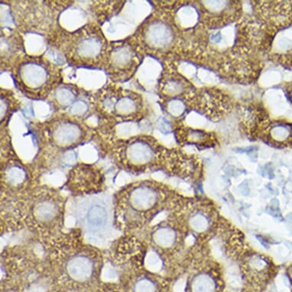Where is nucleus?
I'll list each match as a JSON object with an SVG mask.
<instances>
[{
  "mask_svg": "<svg viewBox=\"0 0 292 292\" xmlns=\"http://www.w3.org/2000/svg\"><path fill=\"white\" fill-rule=\"evenodd\" d=\"M78 217L83 228L91 234H103L109 231L112 225L110 203L102 197L84 200L79 207Z\"/></svg>",
  "mask_w": 292,
  "mask_h": 292,
  "instance_id": "1",
  "label": "nucleus"
},
{
  "mask_svg": "<svg viewBox=\"0 0 292 292\" xmlns=\"http://www.w3.org/2000/svg\"><path fill=\"white\" fill-rule=\"evenodd\" d=\"M53 74L47 63L39 59L24 61L16 70V80L22 90L38 95L52 83Z\"/></svg>",
  "mask_w": 292,
  "mask_h": 292,
  "instance_id": "2",
  "label": "nucleus"
},
{
  "mask_svg": "<svg viewBox=\"0 0 292 292\" xmlns=\"http://www.w3.org/2000/svg\"><path fill=\"white\" fill-rule=\"evenodd\" d=\"M144 38L150 49L164 51L173 44L175 33L169 24L161 20H155L145 27Z\"/></svg>",
  "mask_w": 292,
  "mask_h": 292,
  "instance_id": "3",
  "label": "nucleus"
},
{
  "mask_svg": "<svg viewBox=\"0 0 292 292\" xmlns=\"http://www.w3.org/2000/svg\"><path fill=\"white\" fill-rule=\"evenodd\" d=\"M103 50V39L98 34L82 33L77 35L73 44L74 56L80 61H94L101 55Z\"/></svg>",
  "mask_w": 292,
  "mask_h": 292,
  "instance_id": "4",
  "label": "nucleus"
},
{
  "mask_svg": "<svg viewBox=\"0 0 292 292\" xmlns=\"http://www.w3.org/2000/svg\"><path fill=\"white\" fill-rule=\"evenodd\" d=\"M83 134L81 127L71 121H61L54 127L55 142L61 146H70L80 140Z\"/></svg>",
  "mask_w": 292,
  "mask_h": 292,
  "instance_id": "5",
  "label": "nucleus"
},
{
  "mask_svg": "<svg viewBox=\"0 0 292 292\" xmlns=\"http://www.w3.org/2000/svg\"><path fill=\"white\" fill-rule=\"evenodd\" d=\"M67 271L70 278L78 281L89 279L94 272V264L91 259L85 256H77L67 263Z\"/></svg>",
  "mask_w": 292,
  "mask_h": 292,
  "instance_id": "6",
  "label": "nucleus"
},
{
  "mask_svg": "<svg viewBox=\"0 0 292 292\" xmlns=\"http://www.w3.org/2000/svg\"><path fill=\"white\" fill-rule=\"evenodd\" d=\"M127 157L135 164H143L153 158L154 152L150 145L142 141L133 142L127 149Z\"/></svg>",
  "mask_w": 292,
  "mask_h": 292,
  "instance_id": "7",
  "label": "nucleus"
},
{
  "mask_svg": "<svg viewBox=\"0 0 292 292\" xmlns=\"http://www.w3.org/2000/svg\"><path fill=\"white\" fill-rule=\"evenodd\" d=\"M156 200V194L152 189L145 187L136 188L130 195V202L138 210H147Z\"/></svg>",
  "mask_w": 292,
  "mask_h": 292,
  "instance_id": "8",
  "label": "nucleus"
},
{
  "mask_svg": "<svg viewBox=\"0 0 292 292\" xmlns=\"http://www.w3.org/2000/svg\"><path fill=\"white\" fill-rule=\"evenodd\" d=\"M113 67L119 70H123L128 68L131 65L134 59L133 52L127 48H119L113 52Z\"/></svg>",
  "mask_w": 292,
  "mask_h": 292,
  "instance_id": "9",
  "label": "nucleus"
},
{
  "mask_svg": "<svg viewBox=\"0 0 292 292\" xmlns=\"http://www.w3.org/2000/svg\"><path fill=\"white\" fill-rule=\"evenodd\" d=\"M57 212L58 210L55 203L49 200L40 202L34 209L36 218L43 222L50 221L56 216Z\"/></svg>",
  "mask_w": 292,
  "mask_h": 292,
  "instance_id": "10",
  "label": "nucleus"
},
{
  "mask_svg": "<svg viewBox=\"0 0 292 292\" xmlns=\"http://www.w3.org/2000/svg\"><path fill=\"white\" fill-rule=\"evenodd\" d=\"M193 292H214L215 283L211 277L200 275L194 278L192 283Z\"/></svg>",
  "mask_w": 292,
  "mask_h": 292,
  "instance_id": "11",
  "label": "nucleus"
},
{
  "mask_svg": "<svg viewBox=\"0 0 292 292\" xmlns=\"http://www.w3.org/2000/svg\"><path fill=\"white\" fill-rule=\"evenodd\" d=\"M175 233L170 229L162 228L155 232L154 239L157 244L162 247H169L175 241Z\"/></svg>",
  "mask_w": 292,
  "mask_h": 292,
  "instance_id": "12",
  "label": "nucleus"
},
{
  "mask_svg": "<svg viewBox=\"0 0 292 292\" xmlns=\"http://www.w3.org/2000/svg\"><path fill=\"white\" fill-rule=\"evenodd\" d=\"M156 287L151 280L142 278L135 285V292H155Z\"/></svg>",
  "mask_w": 292,
  "mask_h": 292,
  "instance_id": "13",
  "label": "nucleus"
},
{
  "mask_svg": "<svg viewBox=\"0 0 292 292\" xmlns=\"http://www.w3.org/2000/svg\"><path fill=\"white\" fill-rule=\"evenodd\" d=\"M9 180L13 184L22 183L25 179V173L22 169L18 167L12 168L7 173Z\"/></svg>",
  "mask_w": 292,
  "mask_h": 292,
  "instance_id": "14",
  "label": "nucleus"
},
{
  "mask_svg": "<svg viewBox=\"0 0 292 292\" xmlns=\"http://www.w3.org/2000/svg\"><path fill=\"white\" fill-rule=\"evenodd\" d=\"M188 139L191 142H200L202 139H204L205 133H201L200 131H191L190 132Z\"/></svg>",
  "mask_w": 292,
  "mask_h": 292,
  "instance_id": "15",
  "label": "nucleus"
},
{
  "mask_svg": "<svg viewBox=\"0 0 292 292\" xmlns=\"http://www.w3.org/2000/svg\"><path fill=\"white\" fill-rule=\"evenodd\" d=\"M194 227L197 230H201L206 227V221L203 220V218H200V217H197L195 221L193 222Z\"/></svg>",
  "mask_w": 292,
  "mask_h": 292,
  "instance_id": "16",
  "label": "nucleus"
}]
</instances>
